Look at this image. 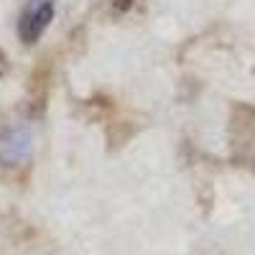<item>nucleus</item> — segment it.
<instances>
[{
  "mask_svg": "<svg viewBox=\"0 0 255 255\" xmlns=\"http://www.w3.org/2000/svg\"><path fill=\"white\" fill-rule=\"evenodd\" d=\"M54 0H28L18 15V38L23 44H36L54 20Z\"/></svg>",
  "mask_w": 255,
  "mask_h": 255,
  "instance_id": "nucleus-1",
  "label": "nucleus"
},
{
  "mask_svg": "<svg viewBox=\"0 0 255 255\" xmlns=\"http://www.w3.org/2000/svg\"><path fill=\"white\" fill-rule=\"evenodd\" d=\"M31 156V133L23 125H0V166H20Z\"/></svg>",
  "mask_w": 255,
  "mask_h": 255,
  "instance_id": "nucleus-2",
  "label": "nucleus"
}]
</instances>
